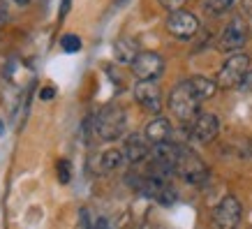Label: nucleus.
<instances>
[{
  "instance_id": "4be33fe9",
  "label": "nucleus",
  "mask_w": 252,
  "mask_h": 229,
  "mask_svg": "<svg viewBox=\"0 0 252 229\" xmlns=\"http://www.w3.org/2000/svg\"><path fill=\"white\" fill-rule=\"evenodd\" d=\"M91 229H111V227H109L107 218H97V220H95V225H93Z\"/></svg>"
},
{
  "instance_id": "f03ea898",
  "label": "nucleus",
  "mask_w": 252,
  "mask_h": 229,
  "mask_svg": "<svg viewBox=\"0 0 252 229\" xmlns=\"http://www.w3.org/2000/svg\"><path fill=\"white\" fill-rule=\"evenodd\" d=\"M169 111L178 118L181 123H194L201 111H199V104L201 99L194 95L192 86L188 81H181L178 86H174V91L169 93Z\"/></svg>"
},
{
  "instance_id": "412c9836",
  "label": "nucleus",
  "mask_w": 252,
  "mask_h": 229,
  "mask_svg": "<svg viewBox=\"0 0 252 229\" xmlns=\"http://www.w3.org/2000/svg\"><path fill=\"white\" fill-rule=\"evenodd\" d=\"M56 98V88L54 86H44L42 91H39V99H44V102H49V99Z\"/></svg>"
},
{
  "instance_id": "aec40b11",
  "label": "nucleus",
  "mask_w": 252,
  "mask_h": 229,
  "mask_svg": "<svg viewBox=\"0 0 252 229\" xmlns=\"http://www.w3.org/2000/svg\"><path fill=\"white\" fill-rule=\"evenodd\" d=\"M243 14H245V23H248V31L252 33V0H243Z\"/></svg>"
},
{
  "instance_id": "6ab92c4d",
  "label": "nucleus",
  "mask_w": 252,
  "mask_h": 229,
  "mask_svg": "<svg viewBox=\"0 0 252 229\" xmlns=\"http://www.w3.org/2000/svg\"><path fill=\"white\" fill-rule=\"evenodd\" d=\"M160 5L167 9V12H178V9H183L185 0H160Z\"/></svg>"
},
{
  "instance_id": "20e7f679",
  "label": "nucleus",
  "mask_w": 252,
  "mask_h": 229,
  "mask_svg": "<svg viewBox=\"0 0 252 229\" xmlns=\"http://www.w3.org/2000/svg\"><path fill=\"white\" fill-rule=\"evenodd\" d=\"M248 69H250V56L248 54H231L224 65L220 67L218 76H215V81H218V88H224V91H229V88H238L241 81H243V76L248 74Z\"/></svg>"
},
{
  "instance_id": "2eb2a0df",
  "label": "nucleus",
  "mask_w": 252,
  "mask_h": 229,
  "mask_svg": "<svg viewBox=\"0 0 252 229\" xmlns=\"http://www.w3.org/2000/svg\"><path fill=\"white\" fill-rule=\"evenodd\" d=\"M125 160V153L118 151V148H107V151L99 153L97 158V169L102 174H109V171H116V169L123 164Z\"/></svg>"
},
{
  "instance_id": "5701e85b",
  "label": "nucleus",
  "mask_w": 252,
  "mask_h": 229,
  "mask_svg": "<svg viewBox=\"0 0 252 229\" xmlns=\"http://www.w3.org/2000/svg\"><path fill=\"white\" fill-rule=\"evenodd\" d=\"M69 7H72V0H63V5H61V19H63V16H67Z\"/></svg>"
},
{
  "instance_id": "1a4fd4ad",
  "label": "nucleus",
  "mask_w": 252,
  "mask_h": 229,
  "mask_svg": "<svg viewBox=\"0 0 252 229\" xmlns=\"http://www.w3.org/2000/svg\"><path fill=\"white\" fill-rule=\"evenodd\" d=\"M190 134L199 144H211L220 134V121L215 114H199L190 125Z\"/></svg>"
},
{
  "instance_id": "4468645a",
  "label": "nucleus",
  "mask_w": 252,
  "mask_h": 229,
  "mask_svg": "<svg viewBox=\"0 0 252 229\" xmlns=\"http://www.w3.org/2000/svg\"><path fill=\"white\" fill-rule=\"evenodd\" d=\"M141 54L137 49V42L134 39H116L114 44V56H116V63H121V65H132L134 58Z\"/></svg>"
},
{
  "instance_id": "393cba45",
  "label": "nucleus",
  "mask_w": 252,
  "mask_h": 229,
  "mask_svg": "<svg viewBox=\"0 0 252 229\" xmlns=\"http://www.w3.org/2000/svg\"><path fill=\"white\" fill-rule=\"evenodd\" d=\"M16 5H21V7H26V5H31V0H14Z\"/></svg>"
},
{
  "instance_id": "423d86ee",
  "label": "nucleus",
  "mask_w": 252,
  "mask_h": 229,
  "mask_svg": "<svg viewBox=\"0 0 252 229\" xmlns=\"http://www.w3.org/2000/svg\"><path fill=\"white\" fill-rule=\"evenodd\" d=\"M248 23L241 19V16H234L227 26H224V31H222L220 39H218V49L224 51V54H238L241 49L245 46L248 42Z\"/></svg>"
},
{
  "instance_id": "a211bd4d",
  "label": "nucleus",
  "mask_w": 252,
  "mask_h": 229,
  "mask_svg": "<svg viewBox=\"0 0 252 229\" xmlns=\"http://www.w3.org/2000/svg\"><path fill=\"white\" fill-rule=\"evenodd\" d=\"M72 164H69V160H58V164H56V176H58V181H61L63 185L69 183V178H72Z\"/></svg>"
},
{
  "instance_id": "f257e3e1",
  "label": "nucleus",
  "mask_w": 252,
  "mask_h": 229,
  "mask_svg": "<svg viewBox=\"0 0 252 229\" xmlns=\"http://www.w3.org/2000/svg\"><path fill=\"white\" fill-rule=\"evenodd\" d=\"M125 111L118 104H107L93 118V134H97L102 141H116L121 134H125Z\"/></svg>"
},
{
  "instance_id": "b1692460",
  "label": "nucleus",
  "mask_w": 252,
  "mask_h": 229,
  "mask_svg": "<svg viewBox=\"0 0 252 229\" xmlns=\"http://www.w3.org/2000/svg\"><path fill=\"white\" fill-rule=\"evenodd\" d=\"M125 2H127V0H116V5H114V9H121V7H125Z\"/></svg>"
},
{
  "instance_id": "0eeeda50",
  "label": "nucleus",
  "mask_w": 252,
  "mask_h": 229,
  "mask_svg": "<svg viewBox=\"0 0 252 229\" xmlns=\"http://www.w3.org/2000/svg\"><path fill=\"white\" fill-rule=\"evenodd\" d=\"M164 26H167L169 35H174V37H178V39H192L199 33V28H201V23H199L197 16L192 14V12H185V9L169 12Z\"/></svg>"
},
{
  "instance_id": "39448f33",
  "label": "nucleus",
  "mask_w": 252,
  "mask_h": 229,
  "mask_svg": "<svg viewBox=\"0 0 252 229\" xmlns=\"http://www.w3.org/2000/svg\"><path fill=\"white\" fill-rule=\"evenodd\" d=\"M243 218V206L234 195H224L218 201L211 215V227L213 229H236Z\"/></svg>"
},
{
  "instance_id": "f8f14e48",
  "label": "nucleus",
  "mask_w": 252,
  "mask_h": 229,
  "mask_svg": "<svg viewBox=\"0 0 252 229\" xmlns=\"http://www.w3.org/2000/svg\"><path fill=\"white\" fill-rule=\"evenodd\" d=\"M171 132H174V128H171V123H169V118H164V116H158V118H153V121L146 125V139L151 141V144H164V141H169L171 139Z\"/></svg>"
},
{
  "instance_id": "f3484780",
  "label": "nucleus",
  "mask_w": 252,
  "mask_h": 229,
  "mask_svg": "<svg viewBox=\"0 0 252 229\" xmlns=\"http://www.w3.org/2000/svg\"><path fill=\"white\" fill-rule=\"evenodd\" d=\"M61 46L63 51H67V54H77V51H81V37L79 35H63L61 39Z\"/></svg>"
},
{
  "instance_id": "7ed1b4c3",
  "label": "nucleus",
  "mask_w": 252,
  "mask_h": 229,
  "mask_svg": "<svg viewBox=\"0 0 252 229\" xmlns=\"http://www.w3.org/2000/svg\"><path fill=\"white\" fill-rule=\"evenodd\" d=\"M176 174L183 178L188 185H204L208 181V167L206 162L199 158L194 151L190 148H181V158L176 164Z\"/></svg>"
},
{
  "instance_id": "ddd939ff",
  "label": "nucleus",
  "mask_w": 252,
  "mask_h": 229,
  "mask_svg": "<svg viewBox=\"0 0 252 229\" xmlns=\"http://www.w3.org/2000/svg\"><path fill=\"white\" fill-rule=\"evenodd\" d=\"M188 84L192 86L194 95H197L201 102H204V99L215 98V93H218V81H215V79H211V76L194 74V76H190V79H188Z\"/></svg>"
},
{
  "instance_id": "9d476101",
  "label": "nucleus",
  "mask_w": 252,
  "mask_h": 229,
  "mask_svg": "<svg viewBox=\"0 0 252 229\" xmlns=\"http://www.w3.org/2000/svg\"><path fill=\"white\" fill-rule=\"evenodd\" d=\"M134 99H137L146 111L160 114L162 91H160V86H158V81H137V84H134Z\"/></svg>"
},
{
  "instance_id": "6e6552de",
  "label": "nucleus",
  "mask_w": 252,
  "mask_h": 229,
  "mask_svg": "<svg viewBox=\"0 0 252 229\" xmlns=\"http://www.w3.org/2000/svg\"><path fill=\"white\" fill-rule=\"evenodd\" d=\"M132 72L139 81H158L164 72V58L155 51H141L132 63Z\"/></svg>"
},
{
  "instance_id": "dca6fc26",
  "label": "nucleus",
  "mask_w": 252,
  "mask_h": 229,
  "mask_svg": "<svg viewBox=\"0 0 252 229\" xmlns=\"http://www.w3.org/2000/svg\"><path fill=\"white\" fill-rule=\"evenodd\" d=\"M231 7H234V0H206V9L215 16L227 14Z\"/></svg>"
},
{
  "instance_id": "9b49d317",
  "label": "nucleus",
  "mask_w": 252,
  "mask_h": 229,
  "mask_svg": "<svg viewBox=\"0 0 252 229\" xmlns=\"http://www.w3.org/2000/svg\"><path fill=\"white\" fill-rule=\"evenodd\" d=\"M151 151H153V144L146 139V134L141 132H132L125 139V146H123V153H125V160L132 162V164H139L151 158Z\"/></svg>"
}]
</instances>
